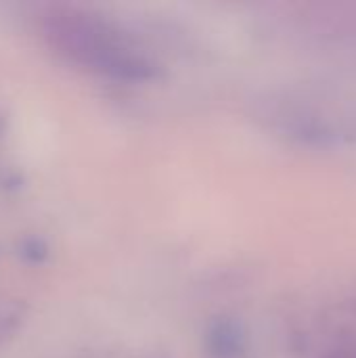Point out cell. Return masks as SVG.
<instances>
[{"instance_id":"cell-2","label":"cell","mask_w":356,"mask_h":358,"mask_svg":"<svg viewBox=\"0 0 356 358\" xmlns=\"http://www.w3.org/2000/svg\"><path fill=\"white\" fill-rule=\"evenodd\" d=\"M46 245L40 241V239H25L23 245H21V256L23 260L27 262H44L46 260Z\"/></svg>"},{"instance_id":"cell-3","label":"cell","mask_w":356,"mask_h":358,"mask_svg":"<svg viewBox=\"0 0 356 358\" xmlns=\"http://www.w3.org/2000/svg\"><path fill=\"white\" fill-rule=\"evenodd\" d=\"M4 130V117H0V132Z\"/></svg>"},{"instance_id":"cell-1","label":"cell","mask_w":356,"mask_h":358,"mask_svg":"<svg viewBox=\"0 0 356 358\" xmlns=\"http://www.w3.org/2000/svg\"><path fill=\"white\" fill-rule=\"evenodd\" d=\"M25 306L17 302H4L0 304V342L8 340L23 323Z\"/></svg>"}]
</instances>
